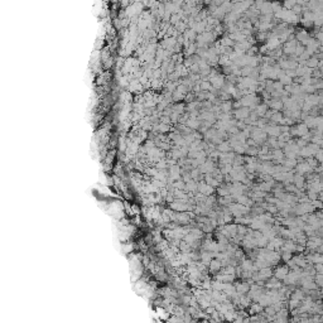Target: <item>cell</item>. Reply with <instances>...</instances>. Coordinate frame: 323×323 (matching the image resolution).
Instances as JSON below:
<instances>
[{
    "label": "cell",
    "instance_id": "obj_1",
    "mask_svg": "<svg viewBox=\"0 0 323 323\" xmlns=\"http://www.w3.org/2000/svg\"><path fill=\"white\" fill-rule=\"evenodd\" d=\"M222 44H223V45H231V44H232V41H230L229 38H225V39L222 41Z\"/></svg>",
    "mask_w": 323,
    "mask_h": 323
}]
</instances>
